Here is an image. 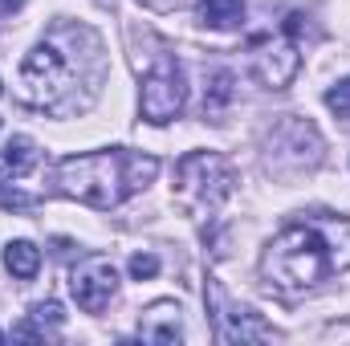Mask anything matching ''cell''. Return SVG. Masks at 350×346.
I'll list each match as a JSON object with an SVG mask.
<instances>
[{"label": "cell", "instance_id": "cell-8", "mask_svg": "<svg viewBox=\"0 0 350 346\" xmlns=\"http://www.w3.org/2000/svg\"><path fill=\"white\" fill-rule=\"evenodd\" d=\"M253 78L261 82L265 90H285L293 78H297V70H301V53H297V41L293 37H285V41H269L261 45L257 53H253Z\"/></svg>", "mask_w": 350, "mask_h": 346}, {"label": "cell", "instance_id": "cell-5", "mask_svg": "<svg viewBox=\"0 0 350 346\" xmlns=\"http://www.w3.org/2000/svg\"><path fill=\"white\" fill-rule=\"evenodd\" d=\"M183 102H187V82H183V66L175 62L172 53H159V57H155V66H151V70H147V78H143L139 110H143V118H147V122L163 127V122L179 118Z\"/></svg>", "mask_w": 350, "mask_h": 346}, {"label": "cell", "instance_id": "cell-6", "mask_svg": "<svg viewBox=\"0 0 350 346\" xmlns=\"http://www.w3.org/2000/svg\"><path fill=\"white\" fill-rule=\"evenodd\" d=\"M204 297H208V310H212V322H216V338L220 343H265V338H273V326L261 322V314L232 306L228 293L220 289V281H208Z\"/></svg>", "mask_w": 350, "mask_h": 346}, {"label": "cell", "instance_id": "cell-19", "mask_svg": "<svg viewBox=\"0 0 350 346\" xmlns=\"http://www.w3.org/2000/svg\"><path fill=\"white\" fill-rule=\"evenodd\" d=\"M25 0H0V16H8V12H16Z\"/></svg>", "mask_w": 350, "mask_h": 346}, {"label": "cell", "instance_id": "cell-3", "mask_svg": "<svg viewBox=\"0 0 350 346\" xmlns=\"http://www.w3.org/2000/svg\"><path fill=\"white\" fill-rule=\"evenodd\" d=\"M232 187H237V172L220 151H191L175 168V204L196 220L212 216L232 196Z\"/></svg>", "mask_w": 350, "mask_h": 346}, {"label": "cell", "instance_id": "cell-9", "mask_svg": "<svg viewBox=\"0 0 350 346\" xmlns=\"http://www.w3.org/2000/svg\"><path fill=\"white\" fill-rule=\"evenodd\" d=\"M183 310L175 306V302H155V306H147L143 310V318H139V334L147 338V343H159V346H172L183 338V318H179Z\"/></svg>", "mask_w": 350, "mask_h": 346}, {"label": "cell", "instance_id": "cell-2", "mask_svg": "<svg viewBox=\"0 0 350 346\" xmlns=\"http://www.w3.org/2000/svg\"><path fill=\"white\" fill-rule=\"evenodd\" d=\"M159 159L143 155V151H126V147H110V151H90V155H70L53 168V187L66 200H78L86 208H118L122 200H131L135 191H143L147 183H155Z\"/></svg>", "mask_w": 350, "mask_h": 346}, {"label": "cell", "instance_id": "cell-16", "mask_svg": "<svg viewBox=\"0 0 350 346\" xmlns=\"http://www.w3.org/2000/svg\"><path fill=\"white\" fill-rule=\"evenodd\" d=\"M33 322H49V326H62L66 322V314H62V306L57 302H41V306H33Z\"/></svg>", "mask_w": 350, "mask_h": 346}, {"label": "cell", "instance_id": "cell-1", "mask_svg": "<svg viewBox=\"0 0 350 346\" xmlns=\"http://www.w3.org/2000/svg\"><path fill=\"white\" fill-rule=\"evenodd\" d=\"M350 269V216L301 212L293 216L261 253L265 285L281 297L318 289L334 273Z\"/></svg>", "mask_w": 350, "mask_h": 346}, {"label": "cell", "instance_id": "cell-4", "mask_svg": "<svg viewBox=\"0 0 350 346\" xmlns=\"http://www.w3.org/2000/svg\"><path fill=\"white\" fill-rule=\"evenodd\" d=\"M21 102L37 106V110H66L70 94H74V66L70 57L53 45V41H41L29 49V57L21 62Z\"/></svg>", "mask_w": 350, "mask_h": 346}, {"label": "cell", "instance_id": "cell-7", "mask_svg": "<svg viewBox=\"0 0 350 346\" xmlns=\"http://www.w3.org/2000/svg\"><path fill=\"white\" fill-rule=\"evenodd\" d=\"M70 289H74V302L86 314H102L110 306V297L118 293V273H114V265L102 253H94V257H86L70 273Z\"/></svg>", "mask_w": 350, "mask_h": 346}, {"label": "cell", "instance_id": "cell-20", "mask_svg": "<svg viewBox=\"0 0 350 346\" xmlns=\"http://www.w3.org/2000/svg\"><path fill=\"white\" fill-rule=\"evenodd\" d=\"M0 343H4V334H0Z\"/></svg>", "mask_w": 350, "mask_h": 346}, {"label": "cell", "instance_id": "cell-17", "mask_svg": "<svg viewBox=\"0 0 350 346\" xmlns=\"http://www.w3.org/2000/svg\"><path fill=\"white\" fill-rule=\"evenodd\" d=\"M0 208H16V212H25V208H33V196L12 191V187H0Z\"/></svg>", "mask_w": 350, "mask_h": 346}, {"label": "cell", "instance_id": "cell-14", "mask_svg": "<svg viewBox=\"0 0 350 346\" xmlns=\"http://www.w3.org/2000/svg\"><path fill=\"white\" fill-rule=\"evenodd\" d=\"M326 106H330L338 118H350V78H342L338 86L326 90Z\"/></svg>", "mask_w": 350, "mask_h": 346}, {"label": "cell", "instance_id": "cell-12", "mask_svg": "<svg viewBox=\"0 0 350 346\" xmlns=\"http://www.w3.org/2000/svg\"><path fill=\"white\" fill-rule=\"evenodd\" d=\"M245 16V0H200V25L208 29H237Z\"/></svg>", "mask_w": 350, "mask_h": 346}, {"label": "cell", "instance_id": "cell-13", "mask_svg": "<svg viewBox=\"0 0 350 346\" xmlns=\"http://www.w3.org/2000/svg\"><path fill=\"white\" fill-rule=\"evenodd\" d=\"M228 98H232V74H228V70H216V74H212V90H208V98H204V110H220Z\"/></svg>", "mask_w": 350, "mask_h": 346}, {"label": "cell", "instance_id": "cell-18", "mask_svg": "<svg viewBox=\"0 0 350 346\" xmlns=\"http://www.w3.org/2000/svg\"><path fill=\"white\" fill-rule=\"evenodd\" d=\"M143 8H151V12H172V8H179V4H187V0H139Z\"/></svg>", "mask_w": 350, "mask_h": 346}, {"label": "cell", "instance_id": "cell-10", "mask_svg": "<svg viewBox=\"0 0 350 346\" xmlns=\"http://www.w3.org/2000/svg\"><path fill=\"white\" fill-rule=\"evenodd\" d=\"M33 168H37V143H33L29 135L8 139L4 151H0V175H8V179H25Z\"/></svg>", "mask_w": 350, "mask_h": 346}, {"label": "cell", "instance_id": "cell-15", "mask_svg": "<svg viewBox=\"0 0 350 346\" xmlns=\"http://www.w3.org/2000/svg\"><path fill=\"white\" fill-rule=\"evenodd\" d=\"M159 273V257L155 253H135L131 257V277L135 281H147V277H155Z\"/></svg>", "mask_w": 350, "mask_h": 346}, {"label": "cell", "instance_id": "cell-11", "mask_svg": "<svg viewBox=\"0 0 350 346\" xmlns=\"http://www.w3.org/2000/svg\"><path fill=\"white\" fill-rule=\"evenodd\" d=\"M4 269H8L12 277H21V281L37 277V269H41V249H37L33 241H8V245H4Z\"/></svg>", "mask_w": 350, "mask_h": 346}]
</instances>
